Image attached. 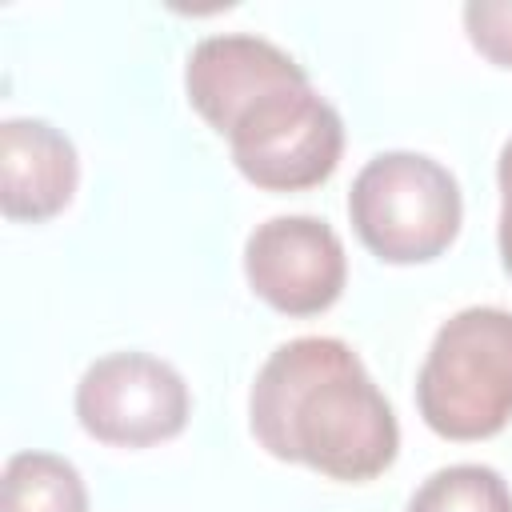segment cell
I'll list each match as a JSON object with an SVG mask.
<instances>
[{
	"label": "cell",
	"mask_w": 512,
	"mask_h": 512,
	"mask_svg": "<svg viewBox=\"0 0 512 512\" xmlns=\"http://www.w3.org/2000/svg\"><path fill=\"white\" fill-rule=\"evenodd\" d=\"M256 444L328 480L364 484L392 468L400 424L352 344L296 336L268 352L248 392Z\"/></svg>",
	"instance_id": "6da1fadb"
},
{
	"label": "cell",
	"mask_w": 512,
	"mask_h": 512,
	"mask_svg": "<svg viewBox=\"0 0 512 512\" xmlns=\"http://www.w3.org/2000/svg\"><path fill=\"white\" fill-rule=\"evenodd\" d=\"M420 420L444 440H488L512 420V312L472 304L448 316L416 372Z\"/></svg>",
	"instance_id": "7a4b0ae2"
},
{
	"label": "cell",
	"mask_w": 512,
	"mask_h": 512,
	"mask_svg": "<svg viewBox=\"0 0 512 512\" xmlns=\"http://www.w3.org/2000/svg\"><path fill=\"white\" fill-rule=\"evenodd\" d=\"M348 220L384 264H428L444 256L464 220L456 176L408 148L376 152L348 188Z\"/></svg>",
	"instance_id": "3957f363"
},
{
	"label": "cell",
	"mask_w": 512,
	"mask_h": 512,
	"mask_svg": "<svg viewBox=\"0 0 512 512\" xmlns=\"http://www.w3.org/2000/svg\"><path fill=\"white\" fill-rule=\"evenodd\" d=\"M224 140L236 172L248 184L264 192H304L336 172L344 152V120L304 72L236 112Z\"/></svg>",
	"instance_id": "277c9868"
},
{
	"label": "cell",
	"mask_w": 512,
	"mask_h": 512,
	"mask_svg": "<svg viewBox=\"0 0 512 512\" xmlns=\"http://www.w3.org/2000/svg\"><path fill=\"white\" fill-rule=\"evenodd\" d=\"M80 428L112 448H148L184 432L192 392L184 376L148 352H108L92 360L76 384Z\"/></svg>",
	"instance_id": "5b68a950"
},
{
	"label": "cell",
	"mask_w": 512,
	"mask_h": 512,
	"mask_svg": "<svg viewBox=\"0 0 512 512\" xmlns=\"http://www.w3.org/2000/svg\"><path fill=\"white\" fill-rule=\"evenodd\" d=\"M244 280L280 316H320L348 284V256L320 216H272L244 240Z\"/></svg>",
	"instance_id": "8992f818"
},
{
	"label": "cell",
	"mask_w": 512,
	"mask_h": 512,
	"mask_svg": "<svg viewBox=\"0 0 512 512\" xmlns=\"http://www.w3.org/2000/svg\"><path fill=\"white\" fill-rule=\"evenodd\" d=\"M304 76L296 56L280 44L252 32H220L192 44L184 60V92L188 104L212 132H224L240 108H248L268 88Z\"/></svg>",
	"instance_id": "52a82bcc"
},
{
	"label": "cell",
	"mask_w": 512,
	"mask_h": 512,
	"mask_svg": "<svg viewBox=\"0 0 512 512\" xmlns=\"http://www.w3.org/2000/svg\"><path fill=\"white\" fill-rule=\"evenodd\" d=\"M80 184L76 144L40 116H8L0 124V212L8 220H52Z\"/></svg>",
	"instance_id": "ba28073f"
},
{
	"label": "cell",
	"mask_w": 512,
	"mask_h": 512,
	"mask_svg": "<svg viewBox=\"0 0 512 512\" xmlns=\"http://www.w3.org/2000/svg\"><path fill=\"white\" fill-rule=\"evenodd\" d=\"M0 512H88L84 476L56 452H16L0 476Z\"/></svg>",
	"instance_id": "9c48e42d"
},
{
	"label": "cell",
	"mask_w": 512,
	"mask_h": 512,
	"mask_svg": "<svg viewBox=\"0 0 512 512\" xmlns=\"http://www.w3.org/2000/svg\"><path fill=\"white\" fill-rule=\"evenodd\" d=\"M408 512H512V488L488 464H448L412 492Z\"/></svg>",
	"instance_id": "30bf717a"
},
{
	"label": "cell",
	"mask_w": 512,
	"mask_h": 512,
	"mask_svg": "<svg viewBox=\"0 0 512 512\" xmlns=\"http://www.w3.org/2000/svg\"><path fill=\"white\" fill-rule=\"evenodd\" d=\"M468 44L496 68H512V0H472L460 8Z\"/></svg>",
	"instance_id": "8fae6325"
},
{
	"label": "cell",
	"mask_w": 512,
	"mask_h": 512,
	"mask_svg": "<svg viewBox=\"0 0 512 512\" xmlns=\"http://www.w3.org/2000/svg\"><path fill=\"white\" fill-rule=\"evenodd\" d=\"M496 184H500V224H496V248H500V264L512 276V136L500 148L496 160Z\"/></svg>",
	"instance_id": "7c38bea8"
}]
</instances>
